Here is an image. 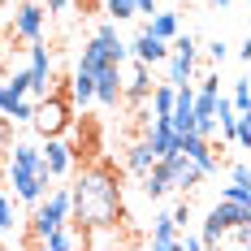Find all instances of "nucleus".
I'll use <instances>...</instances> for the list:
<instances>
[{
  "label": "nucleus",
  "instance_id": "obj_1",
  "mask_svg": "<svg viewBox=\"0 0 251 251\" xmlns=\"http://www.w3.org/2000/svg\"><path fill=\"white\" fill-rule=\"evenodd\" d=\"M113 221H122V182H117V169L100 160L82 169V177L70 186V226L91 229Z\"/></svg>",
  "mask_w": 251,
  "mask_h": 251
},
{
  "label": "nucleus",
  "instance_id": "obj_2",
  "mask_svg": "<svg viewBox=\"0 0 251 251\" xmlns=\"http://www.w3.org/2000/svg\"><path fill=\"white\" fill-rule=\"evenodd\" d=\"M70 221V186H56L44 200L35 203L30 212V234H26V247H44V234H52L56 226Z\"/></svg>",
  "mask_w": 251,
  "mask_h": 251
},
{
  "label": "nucleus",
  "instance_id": "obj_3",
  "mask_svg": "<svg viewBox=\"0 0 251 251\" xmlns=\"http://www.w3.org/2000/svg\"><path fill=\"white\" fill-rule=\"evenodd\" d=\"M238 226H251V203H212L208 208V217H203V234H200V243L203 247H221L226 243V234L229 229H238Z\"/></svg>",
  "mask_w": 251,
  "mask_h": 251
},
{
  "label": "nucleus",
  "instance_id": "obj_4",
  "mask_svg": "<svg viewBox=\"0 0 251 251\" xmlns=\"http://www.w3.org/2000/svg\"><path fill=\"white\" fill-rule=\"evenodd\" d=\"M70 96L65 91H48V96H39V104H35V117H30V126L44 134V139H56V134H65L70 130Z\"/></svg>",
  "mask_w": 251,
  "mask_h": 251
},
{
  "label": "nucleus",
  "instance_id": "obj_5",
  "mask_svg": "<svg viewBox=\"0 0 251 251\" xmlns=\"http://www.w3.org/2000/svg\"><path fill=\"white\" fill-rule=\"evenodd\" d=\"M195 48H200V39L195 35H182L177 30L174 39H169V82L182 87V82H191V70H195Z\"/></svg>",
  "mask_w": 251,
  "mask_h": 251
},
{
  "label": "nucleus",
  "instance_id": "obj_6",
  "mask_svg": "<svg viewBox=\"0 0 251 251\" xmlns=\"http://www.w3.org/2000/svg\"><path fill=\"white\" fill-rule=\"evenodd\" d=\"M174 151H182V156H191L195 165L203 169V177L217 174V156H212V139H203V134H195V130H186V134H177Z\"/></svg>",
  "mask_w": 251,
  "mask_h": 251
},
{
  "label": "nucleus",
  "instance_id": "obj_7",
  "mask_svg": "<svg viewBox=\"0 0 251 251\" xmlns=\"http://www.w3.org/2000/svg\"><path fill=\"white\" fill-rule=\"evenodd\" d=\"M165 160V169H169V182H174V191H195L203 182V169L191 160V156H182V151H169V156H160Z\"/></svg>",
  "mask_w": 251,
  "mask_h": 251
},
{
  "label": "nucleus",
  "instance_id": "obj_8",
  "mask_svg": "<svg viewBox=\"0 0 251 251\" xmlns=\"http://www.w3.org/2000/svg\"><path fill=\"white\" fill-rule=\"evenodd\" d=\"M44 18H48V13H44V4H39V0H22V4L13 9V35L26 39V44H30V39H39V35H44Z\"/></svg>",
  "mask_w": 251,
  "mask_h": 251
},
{
  "label": "nucleus",
  "instance_id": "obj_9",
  "mask_svg": "<svg viewBox=\"0 0 251 251\" xmlns=\"http://www.w3.org/2000/svg\"><path fill=\"white\" fill-rule=\"evenodd\" d=\"M4 177H13V195L22 203H39L48 195V177L44 174H26V169H4Z\"/></svg>",
  "mask_w": 251,
  "mask_h": 251
},
{
  "label": "nucleus",
  "instance_id": "obj_10",
  "mask_svg": "<svg viewBox=\"0 0 251 251\" xmlns=\"http://www.w3.org/2000/svg\"><path fill=\"white\" fill-rule=\"evenodd\" d=\"M130 52H134V61H143V65H160L165 56H169V39H160V35H151L148 26L134 35V44H130Z\"/></svg>",
  "mask_w": 251,
  "mask_h": 251
},
{
  "label": "nucleus",
  "instance_id": "obj_11",
  "mask_svg": "<svg viewBox=\"0 0 251 251\" xmlns=\"http://www.w3.org/2000/svg\"><path fill=\"white\" fill-rule=\"evenodd\" d=\"M96 100H100L104 108H117V100H122V65L96 70Z\"/></svg>",
  "mask_w": 251,
  "mask_h": 251
},
{
  "label": "nucleus",
  "instance_id": "obj_12",
  "mask_svg": "<svg viewBox=\"0 0 251 251\" xmlns=\"http://www.w3.org/2000/svg\"><path fill=\"white\" fill-rule=\"evenodd\" d=\"M143 139H148V148L156 151V160H160V156H169V151H174V143H177L169 117H151V122L143 126Z\"/></svg>",
  "mask_w": 251,
  "mask_h": 251
},
{
  "label": "nucleus",
  "instance_id": "obj_13",
  "mask_svg": "<svg viewBox=\"0 0 251 251\" xmlns=\"http://www.w3.org/2000/svg\"><path fill=\"white\" fill-rule=\"evenodd\" d=\"M148 70H151V65L134 61V65H130V74L122 78V100H126V104L148 100V91H151V74H148Z\"/></svg>",
  "mask_w": 251,
  "mask_h": 251
},
{
  "label": "nucleus",
  "instance_id": "obj_14",
  "mask_svg": "<svg viewBox=\"0 0 251 251\" xmlns=\"http://www.w3.org/2000/svg\"><path fill=\"white\" fill-rule=\"evenodd\" d=\"M139 177H143V195H148L151 203L165 200V195H174V182H169L165 160H151V169H148V174H139Z\"/></svg>",
  "mask_w": 251,
  "mask_h": 251
},
{
  "label": "nucleus",
  "instance_id": "obj_15",
  "mask_svg": "<svg viewBox=\"0 0 251 251\" xmlns=\"http://www.w3.org/2000/svg\"><path fill=\"white\" fill-rule=\"evenodd\" d=\"M39 160H44L48 177H61V174H70V165H74V160H70V148L61 143V134H56V139H48V148L39 151Z\"/></svg>",
  "mask_w": 251,
  "mask_h": 251
},
{
  "label": "nucleus",
  "instance_id": "obj_16",
  "mask_svg": "<svg viewBox=\"0 0 251 251\" xmlns=\"http://www.w3.org/2000/svg\"><path fill=\"white\" fill-rule=\"evenodd\" d=\"M151 247L156 251H174L177 247V226H174L169 212H156L151 217Z\"/></svg>",
  "mask_w": 251,
  "mask_h": 251
},
{
  "label": "nucleus",
  "instance_id": "obj_17",
  "mask_svg": "<svg viewBox=\"0 0 251 251\" xmlns=\"http://www.w3.org/2000/svg\"><path fill=\"white\" fill-rule=\"evenodd\" d=\"M65 96H70V104H82V108H87V104L96 100V74L78 65V74L70 78V91H65Z\"/></svg>",
  "mask_w": 251,
  "mask_h": 251
},
{
  "label": "nucleus",
  "instance_id": "obj_18",
  "mask_svg": "<svg viewBox=\"0 0 251 251\" xmlns=\"http://www.w3.org/2000/svg\"><path fill=\"white\" fill-rule=\"evenodd\" d=\"M82 243H87V234H82L78 226L70 229V221L56 226L52 234H44V247H48V251H70V247H82Z\"/></svg>",
  "mask_w": 251,
  "mask_h": 251
},
{
  "label": "nucleus",
  "instance_id": "obj_19",
  "mask_svg": "<svg viewBox=\"0 0 251 251\" xmlns=\"http://www.w3.org/2000/svg\"><path fill=\"white\" fill-rule=\"evenodd\" d=\"M78 65H82V70H91V74H96V70H104V65H113L108 44H104L100 35H91V39L82 44V61H78Z\"/></svg>",
  "mask_w": 251,
  "mask_h": 251
},
{
  "label": "nucleus",
  "instance_id": "obj_20",
  "mask_svg": "<svg viewBox=\"0 0 251 251\" xmlns=\"http://www.w3.org/2000/svg\"><path fill=\"white\" fill-rule=\"evenodd\" d=\"M151 160H156V151L148 148V139H139V143H130V151H126V169L130 174H148Z\"/></svg>",
  "mask_w": 251,
  "mask_h": 251
},
{
  "label": "nucleus",
  "instance_id": "obj_21",
  "mask_svg": "<svg viewBox=\"0 0 251 251\" xmlns=\"http://www.w3.org/2000/svg\"><path fill=\"white\" fill-rule=\"evenodd\" d=\"M4 87H9V96H18V100H22V96H35V100H39V91H35V74H30V70L9 74V78H4Z\"/></svg>",
  "mask_w": 251,
  "mask_h": 251
},
{
  "label": "nucleus",
  "instance_id": "obj_22",
  "mask_svg": "<svg viewBox=\"0 0 251 251\" xmlns=\"http://www.w3.org/2000/svg\"><path fill=\"white\" fill-rule=\"evenodd\" d=\"M148 30H151V35H160V39H174V35H177V13H151Z\"/></svg>",
  "mask_w": 251,
  "mask_h": 251
},
{
  "label": "nucleus",
  "instance_id": "obj_23",
  "mask_svg": "<svg viewBox=\"0 0 251 251\" xmlns=\"http://www.w3.org/2000/svg\"><path fill=\"white\" fill-rule=\"evenodd\" d=\"M35 104H39L35 96H22V100L13 104V113H9V122H13V126H30V117H35Z\"/></svg>",
  "mask_w": 251,
  "mask_h": 251
},
{
  "label": "nucleus",
  "instance_id": "obj_24",
  "mask_svg": "<svg viewBox=\"0 0 251 251\" xmlns=\"http://www.w3.org/2000/svg\"><path fill=\"white\" fill-rule=\"evenodd\" d=\"M229 104H234V113H247V108H251V82H247V78H238V82H234Z\"/></svg>",
  "mask_w": 251,
  "mask_h": 251
},
{
  "label": "nucleus",
  "instance_id": "obj_25",
  "mask_svg": "<svg viewBox=\"0 0 251 251\" xmlns=\"http://www.w3.org/2000/svg\"><path fill=\"white\" fill-rule=\"evenodd\" d=\"M104 13L113 22H126V18H134V0H104Z\"/></svg>",
  "mask_w": 251,
  "mask_h": 251
},
{
  "label": "nucleus",
  "instance_id": "obj_26",
  "mask_svg": "<svg viewBox=\"0 0 251 251\" xmlns=\"http://www.w3.org/2000/svg\"><path fill=\"white\" fill-rule=\"evenodd\" d=\"M221 200H229V203H251V186H247V182H234V186L221 191Z\"/></svg>",
  "mask_w": 251,
  "mask_h": 251
},
{
  "label": "nucleus",
  "instance_id": "obj_27",
  "mask_svg": "<svg viewBox=\"0 0 251 251\" xmlns=\"http://www.w3.org/2000/svg\"><path fill=\"white\" fill-rule=\"evenodd\" d=\"M4 229H13V203H9V195L0 191V234Z\"/></svg>",
  "mask_w": 251,
  "mask_h": 251
},
{
  "label": "nucleus",
  "instance_id": "obj_28",
  "mask_svg": "<svg viewBox=\"0 0 251 251\" xmlns=\"http://www.w3.org/2000/svg\"><path fill=\"white\" fill-rule=\"evenodd\" d=\"M9 143H13V122H9V117L0 113V156L9 151Z\"/></svg>",
  "mask_w": 251,
  "mask_h": 251
},
{
  "label": "nucleus",
  "instance_id": "obj_29",
  "mask_svg": "<svg viewBox=\"0 0 251 251\" xmlns=\"http://www.w3.org/2000/svg\"><path fill=\"white\" fill-rule=\"evenodd\" d=\"M13 104H18V96H9V87H4V78H0V113L9 117V113H13Z\"/></svg>",
  "mask_w": 251,
  "mask_h": 251
},
{
  "label": "nucleus",
  "instance_id": "obj_30",
  "mask_svg": "<svg viewBox=\"0 0 251 251\" xmlns=\"http://www.w3.org/2000/svg\"><path fill=\"white\" fill-rule=\"evenodd\" d=\"M208 56H212V61L221 65V61H226V56H229V48H226V44H221V39H212V44H208Z\"/></svg>",
  "mask_w": 251,
  "mask_h": 251
},
{
  "label": "nucleus",
  "instance_id": "obj_31",
  "mask_svg": "<svg viewBox=\"0 0 251 251\" xmlns=\"http://www.w3.org/2000/svg\"><path fill=\"white\" fill-rule=\"evenodd\" d=\"M177 247L182 251H203V243L195 238V234H177Z\"/></svg>",
  "mask_w": 251,
  "mask_h": 251
},
{
  "label": "nucleus",
  "instance_id": "obj_32",
  "mask_svg": "<svg viewBox=\"0 0 251 251\" xmlns=\"http://www.w3.org/2000/svg\"><path fill=\"white\" fill-rule=\"evenodd\" d=\"M229 174H234V182H247V186H251V169H247V160H234V169H229Z\"/></svg>",
  "mask_w": 251,
  "mask_h": 251
},
{
  "label": "nucleus",
  "instance_id": "obj_33",
  "mask_svg": "<svg viewBox=\"0 0 251 251\" xmlns=\"http://www.w3.org/2000/svg\"><path fill=\"white\" fill-rule=\"evenodd\" d=\"M44 4V13H65L70 9V0H39Z\"/></svg>",
  "mask_w": 251,
  "mask_h": 251
},
{
  "label": "nucleus",
  "instance_id": "obj_34",
  "mask_svg": "<svg viewBox=\"0 0 251 251\" xmlns=\"http://www.w3.org/2000/svg\"><path fill=\"white\" fill-rule=\"evenodd\" d=\"M134 13H156V0H134Z\"/></svg>",
  "mask_w": 251,
  "mask_h": 251
},
{
  "label": "nucleus",
  "instance_id": "obj_35",
  "mask_svg": "<svg viewBox=\"0 0 251 251\" xmlns=\"http://www.w3.org/2000/svg\"><path fill=\"white\" fill-rule=\"evenodd\" d=\"M208 4H212V9H221V13L229 9V0H208Z\"/></svg>",
  "mask_w": 251,
  "mask_h": 251
},
{
  "label": "nucleus",
  "instance_id": "obj_36",
  "mask_svg": "<svg viewBox=\"0 0 251 251\" xmlns=\"http://www.w3.org/2000/svg\"><path fill=\"white\" fill-rule=\"evenodd\" d=\"M0 191H4V165H0Z\"/></svg>",
  "mask_w": 251,
  "mask_h": 251
},
{
  "label": "nucleus",
  "instance_id": "obj_37",
  "mask_svg": "<svg viewBox=\"0 0 251 251\" xmlns=\"http://www.w3.org/2000/svg\"><path fill=\"white\" fill-rule=\"evenodd\" d=\"M82 4H87V0H82Z\"/></svg>",
  "mask_w": 251,
  "mask_h": 251
}]
</instances>
